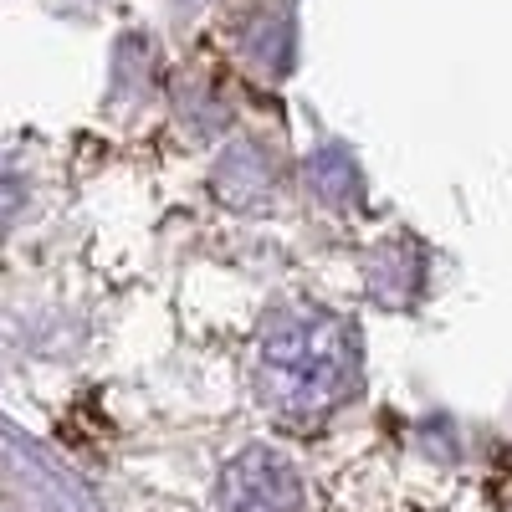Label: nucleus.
I'll return each instance as SVG.
<instances>
[{
    "label": "nucleus",
    "mask_w": 512,
    "mask_h": 512,
    "mask_svg": "<svg viewBox=\"0 0 512 512\" xmlns=\"http://www.w3.org/2000/svg\"><path fill=\"white\" fill-rule=\"evenodd\" d=\"M216 512H303V482L282 456L251 451L226 472Z\"/></svg>",
    "instance_id": "nucleus-2"
},
{
    "label": "nucleus",
    "mask_w": 512,
    "mask_h": 512,
    "mask_svg": "<svg viewBox=\"0 0 512 512\" xmlns=\"http://www.w3.org/2000/svg\"><path fill=\"white\" fill-rule=\"evenodd\" d=\"M349 379V338L333 323H297L262 349V384L282 415L308 420L338 400Z\"/></svg>",
    "instance_id": "nucleus-1"
}]
</instances>
